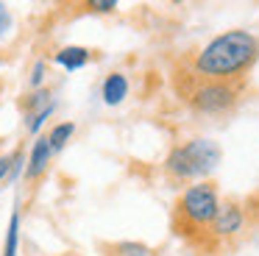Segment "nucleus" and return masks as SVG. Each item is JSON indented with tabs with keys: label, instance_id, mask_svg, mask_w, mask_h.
I'll return each instance as SVG.
<instances>
[{
	"label": "nucleus",
	"instance_id": "obj_13",
	"mask_svg": "<svg viewBox=\"0 0 259 256\" xmlns=\"http://www.w3.org/2000/svg\"><path fill=\"white\" fill-rule=\"evenodd\" d=\"M14 159H17V153H12V156H0V181L9 176V173L14 170Z\"/></svg>",
	"mask_w": 259,
	"mask_h": 256
},
{
	"label": "nucleus",
	"instance_id": "obj_9",
	"mask_svg": "<svg viewBox=\"0 0 259 256\" xmlns=\"http://www.w3.org/2000/svg\"><path fill=\"white\" fill-rule=\"evenodd\" d=\"M73 131H75V125H73V122H59V125L53 128L51 134H48V142H51L53 153H56V150H62L64 145H67V139L73 137Z\"/></svg>",
	"mask_w": 259,
	"mask_h": 256
},
{
	"label": "nucleus",
	"instance_id": "obj_5",
	"mask_svg": "<svg viewBox=\"0 0 259 256\" xmlns=\"http://www.w3.org/2000/svg\"><path fill=\"white\" fill-rule=\"evenodd\" d=\"M251 226L253 223H251V217H248L245 203H242L240 198H226L218 209L214 223L209 226L206 237L201 239L198 248L209 250V253H212V250H220V248H229V245L240 242Z\"/></svg>",
	"mask_w": 259,
	"mask_h": 256
},
{
	"label": "nucleus",
	"instance_id": "obj_14",
	"mask_svg": "<svg viewBox=\"0 0 259 256\" xmlns=\"http://www.w3.org/2000/svg\"><path fill=\"white\" fill-rule=\"evenodd\" d=\"M42 72H45V64L39 61V64L34 67V78H31V83H34V87H39V83H42Z\"/></svg>",
	"mask_w": 259,
	"mask_h": 256
},
{
	"label": "nucleus",
	"instance_id": "obj_1",
	"mask_svg": "<svg viewBox=\"0 0 259 256\" xmlns=\"http://www.w3.org/2000/svg\"><path fill=\"white\" fill-rule=\"evenodd\" d=\"M259 61V36L251 31H223L214 39H209L203 48H198L184 67L206 81H229L245 83V75Z\"/></svg>",
	"mask_w": 259,
	"mask_h": 256
},
{
	"label": "nucleus",
	"instance_id": "obj_6",
	"mask_svg": "<svg viewBox=\"0 0 259 256\" xmlns=\"http://www.w3.org/2000/svg\"><path fill=\"white\" fill-rule=\"evenodd\" d=\"M51 153H53V148H51V142H48V137H39L34 142V150H31V164H28V170H25V181H36L39 176H45Z\"/></svg>",
	"mask_w": 259,
	"mask_h": 256
},
{
	"label": "nucleus",
	"instance_id": "obj_4",
	"mask_svg": "<svg viewBox=\"0 0 259 256\" xmlns=\"http://www.w3.org/2000/svg\"><path fill=\"white\" fill-rule=\"evenodd\" d=\"M220 159H223V150H220V145L214 139L195 137V139H187V142L176 145L170 150L167 159H164V173L176 184L209 181V176L218 170Z\"/></svg>",
	"mask_w": 259,
	"mask_h": 256
},
{
	"label": "nucleus",
	"instance_id": "obj_8",
	"mask_svg": "<svg viewBox=\"0 0 259 256\" xmlns=\"http://www.w3.org/2000/svg\"><path fill=\"white\" fill-rule=\"evenodd\" d=\"M56 61L67 70H81V67L90 61V50L87 48H62L56 53Z\"/></svg>",
	"mask_w": 259,
	"mask_h": 256
},
{
	"label": "nucleus",
	"instance_id": "obj_10",
	"mask_svg": "<svg viewBox=\"0 0 259 256\" xmlns=\"http://www.w3.org/2000/svg\"><path fill=\"white\" fill-rule=\"evenodd\" d=\"M151 248L142 242H114L109 245V256H148Z\"/></svg>",
	"mask_w": 259,
	"mask_h": 256
},
{
	"label": "nucleus",
	"instance_id": "obj_12",
	"mask_svg": "<svg viewBox=\"0 0 259 256\" xmlns=\"http://www.w3.org/2000/svg\"><path fill=\"white\" fill-rule=\"evenodd\" d=\"M87 9L106 14V11H114V9H117V3H114V0H90V3H87Z\"/></svg>",
	"mask_w": 259,
	"mask_h": 256
},
{
	"label": "nucleus",
	"instance_id": "obj_15",
	"mask_svg": "<svg viewBox=\"0 0 259 256\" xmlns=\"http://www.w3.org/2000/svg\"><path fill=\"white\" fill-rule=\"evenodd\" d=\"M9 28V11H6V6H0V33Z\"/></svg>",
	"mask_w": 259,
	"mask_h": 256
},
{
	"label": "nucleus",
	"instance_id": "obj_7",
	"mask_svg": "<svg viewBox=\"0 0 259 256\" xmlns=\"http://www.w3.org/2000/svg\"><path fill=\"white\" fill-rule=\"evenodd\" d=\"M101 92H103V103L106 106L123 103V98L128 95V78H125L123 72H112V75H106Z\"/></svg>",
	"mask_w": 259,
	"mask_h": 256
},
{
	"label": "nucleus",
	"instance_id": "obj_2",
	"mask_svg": "<svg viewBox=\"0 0 259 256\" xmlns=\"http://www.w3.org/2000/svg\"><path fill=\"white\" fill-rule=\"evenodd\" d=\"M176 95L201 117H229L237 111L245 95V83L229 81H206L190 72L187 67H179L173 75Z\"/></svg>",
	"mask_w": 259,
	"mask_h": 256
},
{
	"label": "nucleus",
	"instance_id": "obj_3",
	"mask_svg": "<svg viewBox=\"0 0 259 256\" xmlns=\"http://www.w3.org/2000/svg\"><path fill=\"white\" fill-rule=\"evenodd\" d=\"M220 203L223 200H220V192L212 181H198L184 187V192L173 203V220H170L173 234L198 248L201 239L206 237L209 226L218 217Z\"/></svg>",
	"mask_w": 259,
	"mask_h": 256
},
{
	"label": "nucleus",
	"instance_id": "obj_11",
	"mask_svg": "<svg viewBox=\"0 0 259 256\" xmlns=\"http://www.w3.org/2000/svg\"><path fill=\"white\" fill-rule=\"evenodd\" d=\"M17 242H20V215L14 211L12 220H9V234H6V248H3V256H17Z\"/></svg>",
	"mask_w": 259,
	"mask_h": 256
}]
</instances>
